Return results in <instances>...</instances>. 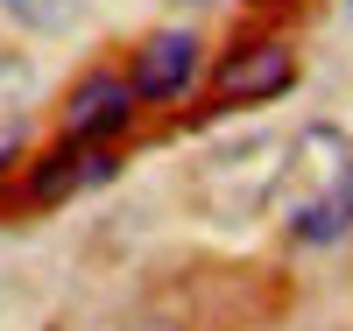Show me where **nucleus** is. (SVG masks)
<instances>
[{
  "mask_svg": "<svg viewBox=\"0 0 353 331\" xmlns=\"http://www.w3.org/2000/svg\"><path fill=\"white\" fill-rule=\"evenodd\" d=\"M198 56L205 43L191 36V28H156V36H141V50L128 56V85L141 106H176L198 85Z\"/></svg>",
  "mask_w": 353,
  "mask_h": 331,
  "instance_id": "4",
  "label": "nucleus"
},
{
  "mask_svg": "<svg viewBox=\"0 0 353 331\" xmlns=\"http://www.w3.org/2000/svg\"><path fill=\"white\" fill-rule=\"evenodd\" d=\"M283 176L290 191V212H283V233L297 247H332V239L353 233V141L332 134V127H311L297 148H290Z\"/></svg>",
  "mask_w": 353,
  "mask_h": 331,
  "instance_id": "1",
  "label": "nucleus"
},
{
  "mask_svg": "<svg viewBox=\"0 0 353 331\" xmlns=\"http://www.w3.org/2000/svg\"><path fill=\"white\" fill-rule=\"evenodd\" d=\"M113 176H121L113 141H57V148H43V162L28 169V197L64 204V197H85V191H106Z\"/></svg>",
  "mask_w": 353,
  "mask_h": 331,
  "instance_id": "5",
  "label": "nucleus"
},
{
  "mask_svg": "<svg viewBox=\"0 0 353 331\" xmlns=\"http://www.w3.org/2000/svg\"><path fill=\"white\" fill-rule=\"evenodd\" d=\"M0 14L21 21L28 36H64V28L85 21V0H0Z\"/></svg>",
  "mask_w": 353,
  "mask_h": 331,
  "instance_id": "6",
  "label": "nucleus"
},
{
  "mask_svg": "<svg viewBox=\"0 0 353 331\" xmlns=\"http://www.w3.org/2000/svg\"><path fill=\"white\" fill-rule=\"evenodd\" d=\"M290 85H297V50H290L283 36H248V43H233L219 56L212 99L219 106H269V99L290 92Z\"/></svg>",
  "mask_w": 353,
  "mask_h": 331,
  "instance_id": "2",
  "label": "nucleus"
},
{
  "mask_svg": "<svg viewBox=\"0 0 353 331\" xmlns=\"http://www.w3.org/2000/svg\"><path fill=\"white\" fill-rule=\"evenodd\" d=\"M184 8H205V0H184Z\"/></svg>",
  "mask_w": 353,
  "mask_h": 331,
  "instance_id": "9",
  "label": "nucleus"
},
{
  "mask_svg": "<svg viewBox=\"0 0 353 331\" xmlns=\"http://www.w3.org/2000/svg\"><path fill=\"white\" fill-rule=\"evenodd\" d=\"M8 156H14V141H0V162H8Z\"/></svg>",
  "mask_w": 353,
  "mask_h": 331,
  "instance_id": "8",
  "label": "nucleus"
},
{
  "mask_svg": "<svg viewBox=\"0 0 353 331\" xmlns=\"http://www.w3.org/2000/svg\"><path fill=\"white\" fill-rule=\"evenodd\" d=\"M134 106H141V99H134L128 71L92 64L85 78H71V92H64V113H57V127H64V141H113V134H128Z\"/></svg>",
  "mask_w": 353,
  "mask_h": 331,
  "instance_id": "3",
  "label": "nucleus"
},
{
  "mask_svg": "<svg viewBox=\"0 0 353 331\" xmlns=\"http://www.w3.org/2000/svg\"><path fill=\"white\" fill-rule=\"evenodd\" d=\"M134 331H184V324H163V317H149V324H134Z\"/></svg>",
  "mask_w": 353,
  "mask_h": 331,
  "instance_id": "7",
  "label": "nucleus"
}]
</instances>
